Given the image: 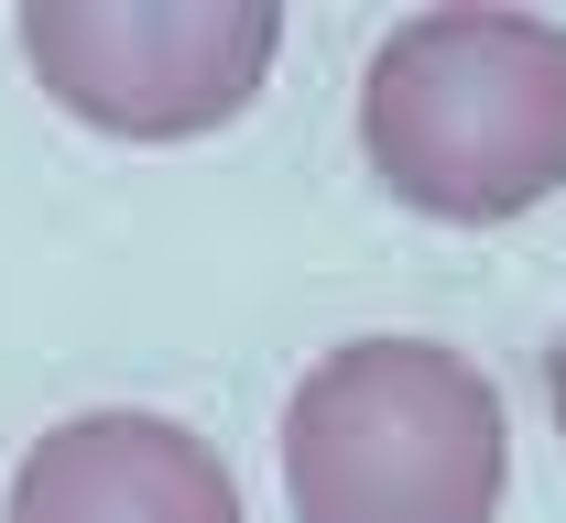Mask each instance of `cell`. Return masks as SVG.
Wrapping results in <instances>:
<instances>
[{"instance_id":"6da1fadb","label":"cell","mask_w":566,"mask_h":523,"mask_svg":"<svg viewBox=\"0 0 566 523\" xmlns=\"http://www.w3.org/2000/svg\"><path fill=\"white\" fill-rule=\"evenodd\" d=\"M370 175L447 229H501L566 186V33L545 11H415L359 76Z\"/></svg>"},{"instance_id":"3957f363","label":"cell","mask_w":566,"mask_h":523,"mask_svg":"<svg viewBox=\"0 0 566 523\" xmlns=\"http://www.w3.org/2000/svg\"><path fill=\"white\" fill-rule=\"evenodd\" d=\"M283 55L273 0H22V66L87 132L197 143L262 98Z\"/></svg>"},{"instance_id":"5b68a950","label":"cell","mask_w":566,"mask_h":523,"mask_svg":"<svg viewBox=\"0 0 566 523\" xmlns=\"http://www.w3.org/2000/svg\"><path fill=\"white\" fill-rule=\"evenodd\" d=\"M545 404H556V437H566V327H556V360H545Z\"/></svg>"},{"instance_id":"7a4b0ae2","label":"cell","mask_w":566,"mask_h":523,"mask_svg":"<svg viewBox=\"0 0 566 523\" xmlns=\"http://www.w3.org/2000/svg\"><path fill=\"white\" fill-rule=\"evenodd\" d=\"M512 491V415L447 338H349L283 404L294 523H491Z\"/></svg>"},{"instance_id":"277c9868","label":"cell","mask_w":566,"mask_h":523,"mask_svg":"<svg viewBox=\"0 0 566 523\" xmlns=\"http://www.w3.org/2000/svg\"><path fill=\"white\" fill-rule=\"evenodd\" d=\"M0 523H251L229 458L142 404H98L44 426L11 469V513Z\"/></svg>"}]
</instances>
